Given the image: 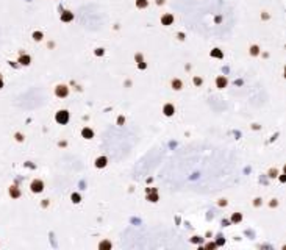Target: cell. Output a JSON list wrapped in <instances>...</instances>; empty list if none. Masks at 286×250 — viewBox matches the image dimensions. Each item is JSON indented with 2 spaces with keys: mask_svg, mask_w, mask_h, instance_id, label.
Segmentation results:
<instances>
[{
  "mask_svg": "<svg viewBox=\"0 0 286 250\" xmlns=\"http://www.w3.org/2000/svg\"><path fill=\"white\" fill-rule=\"evenodd\" d=\"M56 122L58 124H67L69 122V113L67 111H58L56 113Z\"/></svg>",
  "mask_w": 286,
  "mask_h": 250,
  "instance_id": "6da1fadb",
  "label": "cell"
},
{
  "mask_svg": "<svg viewBox=\"0 0 286 250\" xmlns=\"http://www.w3.org/2000/svg\"><path fill=\"white\" fill-rule=\"evenodd\" d=\"M42 189H44V183H42L41 180H34L32 183V191L33 192H41Z\"/></svg>",
  "mask_w": 286,
  "mask_h": 250,
  "instance_id": "7a4b0ae2",
  "label": "cell"
},
{
  "mask_svg": "<svg viewBox=\"0 0 286 250\" xmlns=\"http://www.w3.org/2000/svg\"><path fill=\"white\" fill-rule=\"evenodd\" d=\"M56 95L58 97H66L67 95V92H69V89H67V86H64V84H60V86H56Z\"/></svg>",
  "mask_w": 286,
  "mask_h": 250,
  "instance_id": "3957f363",
  "label": "cell"
},
{
  "mask_svg": "<svg viewBox=\"0 0 286 250\" xmlns=\"http://www.w3.org/2000/svg\"><path fill=\"white\" fill-rule=\"evenodd\" d=\"M163 113L166 114V116H172V114L175 113V108H174V105H172V103H167V105H164V108H163Z\"/></svg>",
  "mask_w": 286,
  "mask_h": 250,
  "instance_id": "277c9868",
  "label": "cell"
},
{
  "mask_svg": "<svg viewBox=\"0 0 286 250\" xmlns=\"http://www.w3.org/2000/svg\"><path fill=\"white\" fill-rule=\"evenodd\" d=\"M74 19V13H71V11H64L63 14H61V21H64V22H69V21H72Z\"/></svg>",
  "mask_w": 286,
  "mask_h": 250,
  "instance_id": "5b68a950",
  "label": "cell"
},
{
  "mask_svg": "<svg viewBox=\"0 0 286 250\" xmlns=\"http://www.w3.org/2000/svg\"><path fill=\"white\" fill-rule=\"evenodd\" d=\"M161 22H163V25H171L174 22V16L172 14H166V16L161 17Z\"/></svg>",
  "mask_w": 286,
  "mask_h": 250,
  "instance_id": "8992f818",
  "label": "cell"
},
{
  "mask_svg": "<svg viewBox=\"0 0 286 250\" xmlns=\"http://www.w3.org/2000/svg\"><path fill=\"white\" fill-rule=\"evenodd\" d=\"M216 86L221 88V89H222V88H225L227 86V78H225V77H219V78L216 80Z\"/></svg>",
  "mask_w": 286,
  "mask_h": 250,
  "instance_id": "52a82bcc",
  "label": "cell"
},
{
  "mask_svg": "<svg viewBox=\"0 0 286 250\" xmlns=\"http://www.w3.org/2000/svg\"><path fill=\"white\" fill-rule=\"evenodd\" d=\"M172 88H174V89H177V91L181 89V88H183V83H181V80L174 78V80H172Z\"/></svg>",
  "mask_w": 286,
  "mask_h": 250,
  "instance_id": "ba28073f",
  "label": "cell"
},
{
  "mask_svg": "<svg viewBox=\"0 0 286 250\" xmlns=\"http://www.w3.org/2000/svg\"><path fill=\"white\" fill-rule=\"evenodd\" d=\"M106 158H105V156H102V158H97V160H95V166H97V167H105L106 166Z\"/></svg>",
  "mask_w": 286,
  "mask_h": 250,
  "instance_id": "9c48e42d",
  "label": "cell"
},
{
  "mask_svg": "<svg viewBox=\"0 0 286 250\" xmlns=\"http://www.w3.org/2000/svg\"><path fill=\"white\" fill-rule=\"evenodd\" d=\"M82 134H83L84 138H86V139H91V138L94 136V133H92V130H91V128H83Z\"/></svg>",
  "mask_w": 286,
  "mask_h": 250,
  "instance_id": "30bf717a",
  "label": "cell"
},
{
  "mask_svg": "<svg viewBox=\"0 0 286 250\" xmlns=\"http://www.w3.org/2000/svg\"><path fill=\"white\" fill-rule=\"evenodd\" d=\"M10 194H11V197H14V199H17V197H19V195H21V191H19V189H17V188H16V186H13V188H11V189H10Z\"/></svg>",
  "mask_w": 286,
  "mask_h": 250,
  "instance_id": "8fae6325",
  "label": "cell"
},
{
  "mask_svg": "<svg viewBox=\"0 0 286 250\" xmlns=\"http://www.w3.org/2000/svg\"><path fill=\"white\" fill-rule=\"evenodd\" d=\"M19 63L24 64V66H28V64H30V56L28 55H22L21 60H19Z\"/></svg>",
  "mask_w": 286,
  "mask_h": 250,
  "instance_id": "7c38bea8",
  "label": "cell"
},
{
  "mask_svg": "<svg viewBox=\"0 0 286 250\" xmlns=\"http://www.w3.org/2000/svg\"><path fill=\"white\" fill-rule=\"evenodd\" d=\"M147 5H149L147 0H136V6L138 8H145Z\"/></svg>",
  "mask_w": 286,
  "mask_h": 250,
  "instance_id": "4fadbf2b",
  "label": "cell"
},
{
  "mask_svg": "<svg viewBox=\"0 0 286 250\" xmlns=\"http://www.w3.org/2000/svg\"><path fill=\"white\" fill-rule=\"evenodd\" d=\"M211 56H214V58H222V52L219 49H214V50H211Z\"/></svg>",
  "mask_w": 286,
  "mask_h": 250,
  "instance_id": "5bb4252c",
  "label": "cell"
},
{
  "mask_svg": "<svg viewBox=\"0 0 286 250\" xmlns=\"http://www.w3.org/2000/svg\"><path fill=\"white\" fill-rule=\"evenodd\" d=\"M33 38H34L36 41H41V39H42V33H41V32H34V33H33Z\"/></svg>",
  "mask_w": 286,
  "mask_h": 250,
  "instance_id": "9a60e30c",
  "label": "cell"
},
{
  "mask_svg": "<svg viewBox=\"0 0 286 250\" xmlns=\"http://www.w3.org/2000/svg\"><path fill=\"white\" fill-rule=\"evenodd\" d=\"M231 221H233V222H239V221H241V214H233Z\"/></svg>",
  "mask_w": 286,
  "mask_h": 250,
  "instance_id": "2e32d148",
  "label": "cell"
},
{
  "mask_svg": "<svg viewBox=\"0 0 286 250\" xmlns=\"http://www.w3.org/2000/svg\"><path fill=\"white\" fill-rule=\"evenodd\" d=\"M72 202L78 203V202H80V195H78V194H72Z\"/></svg>",
  "mask_w": 286,
  "mask_h": 250,
  "instance_id": "e0dca14e",
  "label": "cell"
},
{
  "mask_svg": "<svg viewBox=\"0 0 286 250\" xmlns=\"http://www.w3.org/2000/svg\"><path fill=\"white\" fill-rule=\"evenodd\" d=\"M250 53H252V55H257V53H258V47H257V45H253V47H252Z\"/></svg>",
  "mask_w": 286,
  "mask_h": 250,
  "instance_id": "ac0fdd59",
  "label": "cell"
},
{
  "mask_svg": "<svg viewBox=\"0 0 286 250\" xmlns=\"http://www.w3.org/2000/svg\"><path fill=\"white\" fill-rule=\"evenodd\" d=\"M100 247H111L110 242H103V244H100Z\"/></svg>",
  "mask_w": 286,
  "mask_h": 250,
  "instance_id": "d6986e66",
  "label": "cell"
},
{
  "mask_svg": "<svg viewBox=\"0 0 286 250\" xmlns=\"http://www.w3.org/2000/svg\"><path fill=\"white\" fill-rule=\"evenodd\" d=\"M194 83H195V84H200V83H202V78H197V77H195V78H194Z\"/></svg>",
  "mask_w": 286,
  "mask_h": 250,
  "instance_id": "ffe728a7",
  "label": "cell"
},
{
  "mask_svg": "<svg viewBox=\"0 0 286 250\" xmlns=\"http://www.w3.org/2000/svg\"><path fill=\"white\" fill-rule=\"evenodd\" d=\"M2 86H3V82H2V78H0V89H2Z\"/></svg>",
  "mask_w": 286,
  "mask_h": 250,
  "instance_id": "44dd1931",
  "label": "cell"
}]
</instances>
